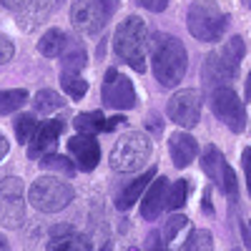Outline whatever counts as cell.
Masks as SVG:
<instances>
[{
	"instance_id": "6da1fadb",
	"label": "cell",
	"mask_w": 251,
	"mask_h": 251,
	"mask_svg": "<svg viewBox=\"0 0 251 251\" xmlns=\"http://www.w3.org/2000/svg\"><path fill=\"white\" fill-rule=\"evenodd\" d=\"M188 66L186 48L174 35H153L151 40V68L163 88H174L183 80Z\"/></svg>"
},
{
	"instance_id": "7a4b0ae2",
	"label": "cell",
	"mask_w": 251,
	"mask_h": 251,
	"mask_svg": "<svg viewBox=\"0 0 251 251\" xmlns=\"http://www.w3.org/2000/svg\"><path fill=\"white\" fill-rule=\"evenodd\" d=\"M149 28H146L141 15H128L121 20V25L113 33V50L116 55L128 63V66L138 73L146 71V55H149Z\"/></svg>"
},
{
	"instance_id": "3957f363",
	"label": "cell",
	"mask_w": 251,
	"mask_h": 251,
	"mask_svg": "<svg viewBox=\"0 0 251 251\" xmlns=\"http://www.w3.org/2000/svg\"><path fill=\"white\" fill-rule=\"evenodd\" d=\"M186 25H188V33L196 40H201V43H216V40H221V35L226 33L228 15L219 8V3H214V0H196V3H191V8H188Z\"/></svg>"
},
{
	"instance_id": "277c9868",
	"label": "cell",
	"mask_w": 251,
	"mask_h": 251,
	"mask_svg": "<svg viewBox=\"0 0 251 251\" xmlns=\"http://www.w3.org/2000/svg\"><path fill=\"white\" fill-rule=\"evenodd\" d=\"M149 158H151V138L146 133L131 131L116 141L108 163L116 174H136L138 169H143Z\"/></svg>"
},
{
	"instance_id": "5b68a950",
	"label": "cell",
	"mask_w": 251,
	"mask_h": 251,
	"mask_svg": "<svg viewBox=\"0 0 251 251\" xmlns=\"http://www.w3.org/2000/svg\"><path fill=\"white\" fill-rule=\"evenodd\" d=\"M28 199H30V206L38 208V211L55 214L75 199V191L68 181H60V178H53V176H40V178L33 181Z\"/></svg>"
},
{
	"instance_id": "8992f818",
	"label": "cell",
	"mask_w": 251,
	"mask_h": 251,
	"mask_svg": "<svg viewBox=\"0 0 251 251\" xmlns=\"http://www.w3.org/2000/svg\"><path fill=\"white\" fill-rule=\"evenodd\" d=\"M116 10V0H73L71 23L83 35H96L106 28V20Z\"/></svg>"
},
{
	"instance_id": "52a82bcc",
	"label": "cell",
	"mask_w": 251,
	"mask_h": 251,
	"mask_svg": "<svg viewBox=\"0 0 251 251\" xmlns=\"http://www.w3.org/2000/svg\"><path fill=\"white\" fill-rule=\"evenodd\" d=\"M25 221V186L18 176L0 178V224L20 228Z\"/></svg>"
},
{
	"instance_id": "ba28073f",
	"label": "cell",
	"mask_w": 251,
	"mask_h": 251,
	"mask_svg": "<svg viewBox=\"0 0 251 251\" xmlns=\"http://www.w3.org/2000/svg\"><path fill=\"white\" fill-rule=\"evenodd\" d=\"M211 108L216 113V118L231 128L234 133H241L246 128V111H244V103L241 98L234 93V88L228 86H219L211 91Z\"/></svg>"
},
{
	"instance_id": "9c48e42d",
	"label": "cell",
	"mask_w": 251,
	"mask_h": 251,
	"mask_svg": "<svg viewBox=\"0 0 251 251\" xmlns=\"http://www.w3.org/2000/svg\"><path fill=\"white\" fill-rule=\"evenodd\" d=\"M166 113L169 118L183 128H194L201 118V96L199 91L194 88H186V91H178L171 96L169 106H166Z\"/></svg>"
},
{
	"instance_id": "30bf717a",
	"label": "cell",
	"mask_w": 251,
	"mask_h": 251,
	"mask_svg": "<svg viewBox=\"0 0 251 251\" xmlns=\"http://www.w3.org/2000/svg\"><path fill=\"white\" fill-rule=\"evenodd\" d=\"M103 103L111 108H118V111L133 108L136 106V91H133L131 78L118 73L116 68H111L106 73V80H103Z\"/></svg>"
},
{
	"instance_id": "8fae6325",
	"label": "cell",
	"mask_w": 251,
	"mask_h": 251,
	"mask_svg": "<svg viewBox=\"0 0 251 251\" xmlns=\"http://www.w3.org/2000/svg\"><path fill=\"white\" fill-rule=\"evenodd\" d=\"M236 66L231 60H228L221 50L211 53V55H206L203 60V68H201V75H203V83H206V88H219V86H226L228 80H231L236 75Z\"/></svg>"
},
{
	"instance_id": "7c38bea8",
	"label": "cell",
	"mask_w": 251,
	"mask_h": 251,
	"mask_svg": "<svg viewBox=\"0 0 251 251\" xmlns=\"http://www.w3.org/2000/svg\"><path fill=\"white\" fill-rule=\"evenodd\" d=\"M68 153L73 156L80 171H93L100 161V146L93 138V133H80V136H71Z\"/></svg>"
},
{
	"instance_id": "4fadbf2b",
	"label": "cell",
	"mask_w": 251,
	"mask_h": 251,
	"mask_svg": "<svg viewBox=\"0 0 251 251\" xmlns=\"http://www.w3.org/2000/svg\"><path fill=\"white\" fill-rule=\"evenodd\" d=\"M0 3L20 18L23 28H35L50 10V0H0Z\"/></svg>"
},
{
	"instance_id": "5bb4252c",
	"label": "cell",
	"mask_w": 251,
	"mask_h": 251,
	"mask_svg": "<svg viewBox=\"0 0 251 251\" xmlns=\"http://www.w3.org/2000/svg\"><path fill=\"white\" fill-rule=\"evenodd\" d=\"M63 133V121H46L40 128L35 131L30 146H28V156L30 158H43L48 156L53 149H55V143Z\"/></svg>"
},
{
	"instance_id": "9a60e30c",
	"label": "cell",
	"mask_w": 251,
	"mask_h": 251,
	"mask_svg": "<svg viewBox=\"0 0 251 251\" xmlns=\"http://www.w3.org/2000/svg\"><path fill=\"white\" fill-rule=\"evenodd\" d=\"M46 249H50V251H86V249H91V241L86 236L75 234V228H71L68 224H58L50 228V239H48Z\"/></svg>"
},
{
	"instance_id": "2e32d148",
	"label": "cell",
	"mask_w": 251,
	"mask_h": 251,
	"mask_svg": "<svg viewBox=\"0 0 251 251\" xmlns=\"http://www.w3.org/2000/svg\"><path fill=\"white\" fill-rule=\"evenodd\" d=\"M169 178H153L149 191H146L143 201H141V216L146 221H153L163 208H166V201H169Z\"/></svg>"
},
{
	"instance_id": "e0dca14e",
	"label": "cell",
	"mask_w": 251,
	"mask_h": 251,
	"mask_svg": "<svg viewBox=\"0 0 251 251\" xmlns=\"http://www.w3.org/2000/svg\"><path fill=\"white\" fill-rule=\"evenodd\" d=\"M169 153H171V161H174L176 169H186V166L196 158L199 143H196V138L191 133H183V131L171 133V138H169Z\"/></svg>"
},
{
	"instance_id": "ac0fdd59",
	"label": "cell",
	"mask_w": 251,
	"mask_h": 251,
	"mask_svg": "<svg viewBox=\"0 0 251 251\" xmlns=\"http://www.w3.org/2000/svg\"><path fill=\"white\" fill-rule=\"evenodd\" d=\"M153 178H156V166H151V171H146L143 176H138L136 181H131L128 186H126L123 191L116 196V208H118V211H126V208H131V206L141 199V194L151 186Z\"/></svg>"
},
{
	"instance_id": "d6986e66",
	"label": "cell",
	"mask_w": 251,
	"mask_h": 251,
	"mask_svg": "<svg viewBox=\"0 0 251 251\" xmlns=\"http://www.w3.org/2000/svg\"><path fill=\"white\" fill-rule=\"evenodd\" d=\"M201 169L206 171V176L211 178L214 183L224 186V178H226V171H228V163L224 158V153L216 149L214 143H208L203 153H201Z\"/></svg>"
},
{
	"instance_id": "ffe728a7",
	"label": "cell",
	"mask_w": 251,
	"mask_h": 251,
	"mask_svg": "<svg viewBox=\"0 0 251 251\" xmlns=\"http://www.w3.org/2000/svg\"><path fill=\"white\" fill-rule=\"evenodd\" d=\"M66 48H68V35L63 33L60 28L46 30V35L38 40V50L43 53L46 58H58V55L66 53Z\"/></svg>"
},
{
	"instance_id": "44dd1931",
	"label": "cell",
	"mask_w": 251,
	"mask_h": 251,
	"mask_svg": "<svg viewBox=\"0 0 251 251\" xmlns=\"http://www.w3.org/2000/svg\"><path fill=\"white\" fill-rule=\"evenodd\" d=\"M33 106H35L38 113H55V111H60L63 106H66V100H63L60 93H55L50 88H43V91H38Z\"/></svg>"
},
{
	"instance_id": "7402d4cb",
	"label": "cell",
	"mask_w": 251,
	"mask_h": 251,
	"mask_svg": "<svg viewBox=\"0 0 251 251\" xmlns=\"http://www.w3.org/2000/svg\"><path fill=\"white\" fill-rule=\"evenodd\" d=\"M73 126H75V131H80V133H98V131H106V118H103L100 111L78 113Z\"/></svg>"
},
{
	"instance_id": "603a6c76",
	"label": "cell",
	"mask_w": 251,
	"mask_h": 251,
	"mask_svg": "<svg viewBox=\"0 0 251 251\" xmlns=\"http://www.w3.org/2000/svg\"><path fill=\"white\" fill-rule=\"evenodd\" d=\"M25 100H28V91H23V88L0 91V116H8L18 108H23Z\"/></svg>"
},
{
	"instance_id": "cb8c5ba5",
	"label": "cell",
	"mask_w": 251,
	"mask_h": 251,
	"mask_svg": "<svg viewBox=\"0 0 251 251\" xmlns=\"http://www.w3.org/2000/svg\"><path fill=\"white\" fill-rule=\"evenodd\" d=\"M186 199H188V181L178 178L169 188V201H166V208H169V211H178V208L186 206Z\"/></svg>"
},
{
	"instance_id": "d4e9b609",
	"label": "cell",
	"mask_w": 251,
	"mask_h": 251,
	"mask_svg": "<svg viewBox=\"0 0 251 251\" xmlns=\"http://www.w3.org/2000/svg\"><path fill=\"white\" fill-rule=\"evenodd\" d=\"M35 131H38L35 116H30V113L18 116V121H15V138H18L20 143H30L33 136H35Z\"/></svg>"
},
{
	"instance_id": "484cf974",
	"label": "cell",
	"mask_w": 251,
	"mask_h": 251,
	"mask_svg": "<svg viewBox=\"0 0 251 251\" xmlns=\"http://www.w3.org/2000/svg\"><path fill=\"white\" fill-rule=\"evenodd\" d=\"M63 91H66L73 100H80L83 96H86V91H88V83L83 80L78 73H63Z\"/></svg>"
},
{
	"instance_id": "4316f807",
	"label": "cell",
	"mask_w": 251,
	"mask_h": 251,
	"mask_svg": "<svg viewBox=\"0 0 251 251\" xmlns=\"http://www.w3.org/2000/svg\"><path fill=\"white\" fill-rule=\"evenodd\" d=\"M181 249L183 251H188V249L208 251V249H214V236H211V231H206V228H196V231L188 234V239H186V244Z\"/></svg>"
},
{
	"instance_id": "83f0119b",
	"label": "cell",
	"mask_w": 251,
	"mask_h": 251,
	"mask_svg": "<svg viewBox=\"0 0 251 251\" xmlns=\"http://www.w3.org/2000/svg\"><path fill=\"white\" fill-rule=\"evenodd\" d=\"M83 66H86V50L80 46H75L73 53L63 55V73H80Z\"/></svg>"
},
{
	"instance_id": "f1b7e54d",
	"label": "cell",
	"mask_w": 251,
	"mask_h": 251,
	"mask_svg": "<svg viewBox=\"0 0 251 251\" xmlns=\"http://www.w3.org/2000/svg\"><path fill=\"white\" fill-rule=\"evenodd\" d=\"M40 166L43 169H53V171H63L66 176H73L75 174V166L68 161V158H63V156H53V153H48V156H43V161H40Z\"/></svg>"
},
{
	"instance_id": "f546056e",
	"label": "cell",
	"mask_w": 251,
	"mask_h": 251,
	"mask_svg": "<svg viewBox=\"0 0 251 251\" xmlns=\"http://www.w3.org/2000/svg\"><path fill=\"white\" fill-rule=\"evenodd\" d=\"M188 224V219L186 216H181V214H176V216H171L169 221H166V226H163V239L166 241H171L178 231H181V228Z\"/></svg>"
},
{
	"instance_id": "4dcf8cb0",
	"label": "cell",
	"mask_w": 251,
	"mask_h": 251,
	"mask_svg": "<svg viewBox=\"0 0 251 251\" xmlns=\"http://www.w3.org/2000/svg\"><path fill=\"white\" fill-rule=\"evenodd\" d=\"M13 55H15L13 43H10V40H8L5 35H0V66H3V63H8Z\"/></svg>"
},
{
	"instance_id": "1f68e13d",
	"label": "cell",
	"mask_w": 251,
	"mask_h": 251,
	"mask_svg": "<svg viewBox=\"0 0 251 251\" xmlns=\"http://www.w3.org/2000/svg\"><path fill=\"white\" fill-rule=\"evenodd\" d=\"M241 163H244V174H246V188H249V196H251V149H244Z\"/></svg>"
},
{
	"instance_id": "d6a6232c",
	"label": "cell",
	"mask_w": 251,
	"mask_h": 251,
	"mask_svg": "<svg viewBox=\"0 0 251 251\" xmlns=\"http://www.w3.org/2000/svg\"><path fill=\"white\" fill-rule=\"evenodd\" d=\"M138 5H143L146 10L161 13V10H166V5H169V0H138Z\"/></svg>"
},
{
	"instance_id": "836d02e7",
	"label": "cell",
	"mask_w": 251,
	"mask_h": 251,
	"mask_svg": "<svg viewBox=\"0 0 251 251\" xmlns=\"http://www.w3.org/2000/svg\"><path fill=\"white\" fill-rule=\"evenodd\" d=\"M123 121H126L123 116H113V118H108V121H106V131H113V128H118V126H121Z\"/></svg>"
},
{
	"instance_id": "e575fe53",
	"label": "cell",
	"mask_w": 251,
	"mask_h": 251,
	"mask_svg": "<svg viewBox=\"0 0 251 251\" xmlns=\"http://www.w3.org/2000/svg\"><path fill=\"white\" fill-rule=\"evenodd\" d=\"M203 211L206 214H214V206H211V191L203 194Z\"/></svg>"
},
{
	"instance_id": "d590c367",
	"label": "cell",
	"mask_w": 251,
	"mask_h": 251,
	"mask_svg": "<svg viewBox=\"0 0 251 251\" xmlns=\"http://www.w3.org/2000/svg\"><path fill=\"white\" fill-rule=\"evenodd\" d=\"M8 149H10V143L5 141V136H3V133H0V158H3V156L8 153Z\"/></svg>"
},
{
	"instance_id": "8d00e7d4",
	"label": "cell",
	"mask_w": 251,
	"mask_h": 251,
	"mask_svg": "<svg viewBox=\"0 0 251 251\" xmlns=\"http://www.w3.org/2000/svg\"><path fill=\"white\" fill-rule=\"evenodd\" d=\"M244 241H246V249H251V228L244 226Z\"/></svg>"
},
{
	"instance_id": "74e56055",
	"label": "cell",
	"mask_w": 251,
	"mask_h": 251,
	"mask_svg": "<svg viewBox=\"0 0 251 251\" xmlns=\"http://www.w3.org/2000/svg\"><path fill=\"white\" fill-rule=\"evenodd\" d=\"M244 93H246V100H251V71H249V78H246V88H244Z\"/></svg>"
},
{
	"instance_id": "f35d334b",
	"label": "cell",
	"mask_w": 251,
	"mask_h": 251,
	"mask_svg": "<svg viewBox=\"0 0 251 251\" xmlns=\"http://www.w3.org/2000/svg\"><path fill=\"white\" fill-rule=\"evenodd\" d=\"M5 249H8V241H5L3 234H0V251H5Z\"/></svg>"
},
{
	"instance_id": "ab89813d",
	"label": "cell",
	"mask_w": 251,
	"mask_h": 251,
	"mask_svg": "<svg viewBox=\"0 0 251 251\" xmlns=\"http://www.w3.org/2000/svg\"><path fill=\"white\" fill-rule=\"evenodd\" d=\"M249 228H251V224H249Z\"/></svg>"
}]
</instances>
